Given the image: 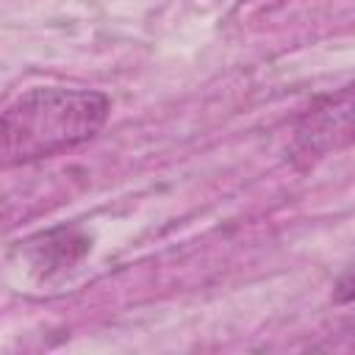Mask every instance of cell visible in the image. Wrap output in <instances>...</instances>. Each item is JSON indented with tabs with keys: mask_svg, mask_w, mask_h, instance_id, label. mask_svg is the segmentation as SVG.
Instances as JSON below:
<instances>
[{
	"mask_svg": "<svg viewBox=\"0 0 355 355\" xmlns=\"http://www.w3.org/2000/svg\"><path fill=\"white\" fill-rule=\"evenodd\" d=\"M108 114L111 100L94 89H28L3 114V164L17 166L72 150L97 136Z\"/></svg>",
	"mask_w": 355,
	"mask_h": 355,
	"instance_id": "1",
	"label": "cell"
},
{
	"mask_svg": "<svg viewBox=\"0 0 355 355\" xmlns=\"http://www.w3.org/2000/svg\"><path fill=\"white\" fill-rule=\"evenodd\" d=\"M349 144H355V86L319 100L300 116L291 158L313 164Z\"/></svg>",
	"mask_w": 355,
	"mask_h": 355,
	"instance_id": "2",
	"label": "cell"
},
{
	"mask_svg": "<svg viewBox=\"0 0 355 355\" xmlns=\"http://www.w3.org/2000/svg\"><path fill=\"white\" fill-rule=\"evenodd\" d=\"M25 250L31 252L36 266H42V269H64V266L75 263L89 250V239L80 236L78 230L58 227V230H50V233H42V236L31 239Z\"/></svg>",
	"mask_w": 355,
	"mask_h": 355,
	"instance_id": "3",
	"label": "cell"
},
{
	"mask_svg": "<svg viewBox=\"0 0 355 355\" xmlns=\"http://www.w3.org/2000/svg\"><path fill=\"white\" fill-rule=\"evenodd\" d=\"M333 297H336V302H355V269H349V272L336 283Z\"/></svg>",
	"mask_w": 355,
	"mask_h": 355,
	"instance_id": "4",
	"label": "cell"
}]
</instances>
